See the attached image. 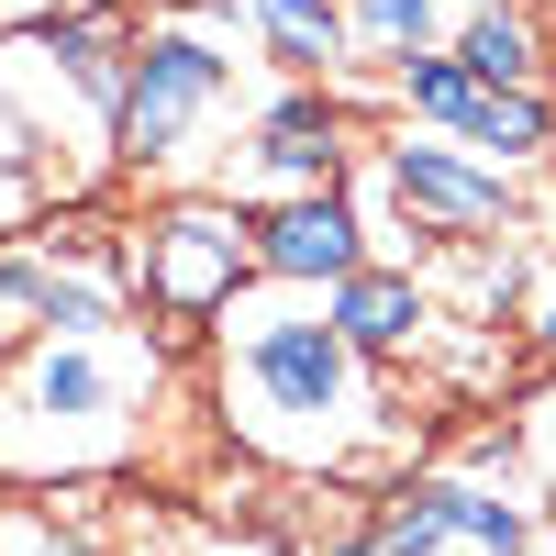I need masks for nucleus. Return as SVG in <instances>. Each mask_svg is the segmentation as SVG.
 Returning <instances> with one entry per match:
<instances>
[{"instance_id": "a211bd4d", "label": "nucleus", "mask_w": 556, "mask_h": 556, "mask_svg": "<svg viewBox=\"0 0 556 556\" xmlns=\"http://www.w3.org/2000/svg\"><path fill=\"white\" fill-rule=\"evenodd\" d=\"M479 12H523V0H479Z\"/></svg>"}, {"instance_id": "2eb2a0df", "label": "nucleus", "mask_w": 556, "mask_h": 556, "mask_svg": "<svg viewBox=\"0 0 556 556\" xmlns=\"http://www.w3.org/2000/svg\"><path fill=\"white\" fill-rule=\"evenodd\" d=\"M34 201H45V190H34V167H23V156H0V235H12V223H34Z\"/></svg>"}, {"instance_id": "0eeeda50", "label": "nucleus", "mask_w": 556, "mask_h": 556, "mask_svg": "<svg viewBox=\"0 0 556 556\" xmlns=\"http://www.w3.org/2000/svg\"><path fill=\"white\" fill-rule=\"evenodd\" d=\"M256 267L290 278V290H334V278L367 267V223H356L334 190H290V201L256 223Z\"/></svg>"}, {"instance_id": "9b49d317", "label": "nucleus", "mask_w": 556, "mask_h": 556, "mask_svg": "<svg viewBox=\"0 0 556 556\" xmlns=\"http://www.w3.org/2000/svg\"><path fill=\"white\" fill-rule=\"evenodd\" d=\"M256 34H267V56L301 67V78L356 56V45H345V0H256Z\"/></svg>"}, {"instance_id": "dca6fc26", "label": "nucleus", "mask_w": 556, "mask_h": 556, "mask_svg": "<svg viewBox=\"0 0 556 556\" xmlns=\"http://www.w3.org/2000/svg\"><path fill=\"white\" fill-rule=\"evenodd\" d=\"M534 356H556V290H545V312H534Z\"/></svg>"}, {"instance_id": "6ab92c4d", "label": "nucleus", "mask_w": 556, "mask_h": 556, "mask_svg": "<svg viewBox=\"0 0 556 556\" xmlns=\"http://www.w3.org/2000/svg\"><path fill=\"white\" fill-rule=\"evenodd\" d=\"M56 12H89V0H56Z\"/></svg>"}, {"instance_id": "7ed1b4c3", "label": "nucleus", "mask_w": 556, "mask_h": 556, "mask_svg": "<svg viewBox=\"0 0 556 556\" xmlns=\"http://www.w3.org/2000/svg\"><path fill=\"white\" fill-rule=\"evenodd\" d=\"M245 267H256V223L223 212V201H178V212H156L146 235H134V278H146V301H156L167 323L235 312Z\"/></svg>"}, {"instance_id": "423d86ee", "label": "nucleus", "mask_w": 556, "mask_h": 556, "mask_svg": "<svg viewBox=\"0 0 556 556\" xmlns=\"http://www.w3.org/2000/svg\"><path fill=\"white\" fill-rule=\"evenodd\" d=\"M379 201H401L412 235H445V245H490V235H513V190H501L490 167L445 156V146H390Z\"/></svg>"}, {"instance_id": "6e6552de", "label": "nucleus", "mask_w": 556, "mask_h": 556, "mask_svg": "<svg viewBox=\"0 0 556 556\" xmlns=\"http://www.w3.org/2000/svg\"><path fill=\"white\" fill-rule=\"evenodd\" d=\"M123 379H134V367L101 334H56V345L23 356V401L45 412V424H101V412L123 401Z\"/></svg>"}, {"instance_id": "f257e3e1", "label": "nucleus", "mask_w": 556, "mask_h": 556, "mask_svg": "<svg viewBox=\"0 0 556 556\" xmlns=\"http://www.w3.org/2000/svg\"><path fill=\"white\" fill-rule=\"evenodd\" d=\"M223 401H245V434L278 456H334L356 412V345L334 312H235L223 323Z\"/></svg>"}, {"instance_id": "ddd939ff", "label": "nucleus", "mask_w": 556, "mask_h": 556, "mask_svg": "<svg viewBox=\"0 0 556 556\" xmlns=\"http://www.w3.org/2000/svg\"><path fill=\"white\" fill-rule=\"evenodd\" d=\"M456 56H468L479 78H501V89H534L545 45H534V23H523V12H468V34H456Z\"/></svg>"}, {"instance_id": "39448f33", "label": "nucleus", "mask_w": 556, "mask_h": 556, "mask_svg": "<svg viewBox=\"0 0 556 556\" xmlns=\"http://www.w3.org/2000/svg\"><path fill=\"white\" fill-rule=\"evenodd\" d=\"M367 534H379V556H523L534 545V513L501 490H468V479H412L390 490L379 513H367Z\"/></svg>"}, {"instance_id": "20e7f679", "label": "nucleus", "mask_w": 556, "mask_h": 556, "mask_svg": "<svg viewBox=\"0 0 556 556\" xmlns=\"http://www.w3.org/2000/svg\"><path fill=\"white\" fill-rule=\"evenodd\" d=\"M390 89H401L424 123H445L456 146L501 156V167H534V156L556 146V101H545V89H501V78H479L468 56H401Z\"/></svg>"}, {"instance_id": "9d476101", "label": "nucleus", "mask_w": 556, "mask_h": 556, "mask_svg": "<svg viewBox=\"0 0 556 556\" xmlns=\"http://www.w3.org/2000/svg\"><path fill=\"white\" fill-rule=\"evenodd\" d=\"M256 178H278V190H334V167H345V123L312 101H278L267 123H256V156H245Z\"/></svg>"}, {"instance_id": "f03ea898", "label": "nucleus", "mask_w": 556, "mask_h": 556, "mask_svg": "<svg viewBox=\"0 0 556 556\" xmlns=\"http://www.w3.org/2000/svg\"><path fill=\"white\" fill-rule=\"evenodd\" d=\"M223 101H235V56H223L212 34H190V23H156V34H134V78H123L112 146L134 167H167V156H190V134Z\"/></svg>"}, {"instance_id": "f8f14e48", "label": "nucleus", "mask_w": 556, "mask_h": 556, "mask_svg": "<svg viewBox=\"0 0 556 556\" xmlns=\"http://www.w3.org/2000/svg\"><path fill=\"white\" fill-rule=\"evenodd\" d=\"M345 45H356V56H379V67L434 56V0H345Z\"/></svg>"}, {"instance_id": "1a4fd4ad", "label": "nucleus", "mask_w": 556, "mask_h": 556, "mask_svg": "<svg viewBox=\"0 0 556 556\" xmlns=\"http://www.w3.org/2000/svg\"><path fill=\"white\" fill-rule=\"evenodd\" d=\"M334 323H345L356 356H412L434 334V301L412 290L401 267H356V278H334Z\"/></svg>"}, {"instance_id": "4468645a", "label": "nucleus", "mask_w": 556, "mask_h": 556, "mask_svg": "<svg viewBox=\"0 0 556 556\" xmlns=\"http://www.w3.org/2000/svg\"><path fill=\"white\" fill-rule=\"evenodd\" d=\"M0 556H89V534H56V513H0Z\"/></svg>"}, {"instance_id": "f3484780", "label": "nucleus", "mask_w": 556, "mask_h": 556, "mask_svg": "<svg viewBox=\"0 0 556 556\" xmlns=\"http://www.w3.org/2000/svg\"><path fill=\"white\" fill-rule=\"evenodd\" d=\"M0 156H34V134H23V123H12V112H0Z\"/></svg>"}]
</instances>
